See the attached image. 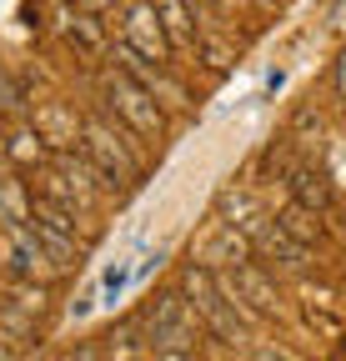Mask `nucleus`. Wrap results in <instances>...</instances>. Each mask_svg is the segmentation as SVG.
Returning <instances> with one entry per match:
<instances>
[{"instance_id":"1","label":"nucleus","mask_w":346,"mask_h":361,"mask_svg":"<svg viewBox=\"0 0 346 361\" xmlns=\"http://www.w3.org/2000/svg\"><path fill=\"white\" fill-rule=\"evenodd\" d=\"M101 186H106V176L91 166L85 151H56L46 166V196L75 216H91L101 206Z\"/></svg>"},{"instance_id":"2","label":"nucleus","mask_w":346,"mask_h":361,"mask_svg":"<svg viewBox=\"0 0 346 361\" xmlns=\"http://www.w3.org/2000/svg\"><path fill=\"white\" fill-rule=\"evenodd\" d=\"M186 301H191V311L201 316V326L206 331H216L226 346H246L251 336H246V322L236 316V306L226 301V291H221V281H216V271L211 266H186Z\"/></svg>"},{"instance_id":"3","label":"nucleus","mask_w":346,"mask_h":361,"mask_svg":"<svg viewBox=\"0 0 346 361\" xmlns=\"http://www.w3.org/2000/svg\"><path fill=\"white\" fill-rule=\"evenodd\" d=\"M80 151L91 156V166L106 176V186H136L141 180V156H136V141H125L121 130H111L106 121H85L80 126Z\"/></svg>"},{"instance_id":"4","label":"nucleus","mask_w":346,"mask_h":361,"mask_svg":"<svg viewBox=\"0 0 346 361\" xmlns=\"http://www.w3.org/2000/svg\"><path fill=\"white\" fill-rule=\"evenodd\" d=\"M101 96L116 111V121H125V130H136V135H161L166 130V106L151 96L146 85H136L125 71H116V75L101 80Z\"/></svg>"},{"instance_id":"5","label":"nucleus","mask_w":346,"mask_h":361,"mask_svg":"<svg viewBox=\"0 0 346 361\" xmlns=\"http://www.w3.org/2000/svg\"><path fill=\"white\" fill-rule=\"evenodd\" d=\"M196 326H201V316L191 311L186 291H166L146 311V341L156 351H191L196 346Z\"/></svg>"},{"instance_id":"6","label":"nucleus","mask_w":346,"mask_h":361,"mask_svg":"<svg viewBox=\"0 0 346 361\" xmlns=\"http://www.w3.org/2000/svg\"><path fill=\"white\" fill-rule=\"evenodd\" d=\"M216 281H221V291H226V301L236 306V316L251 326L256 316H276V286L261 276V271H256L251 261H241V266H221L216 271Z\"/></svg>"},{"instance_id":"7","label":"nucleus","mask_w":346,"mask_h":361,"mask_svg":"<svg viewBox=\"0 0 346 361\" xmlns=\"http://www.w3.org/2000/svg\"><path fill=\"white\" fill-rule=\"evenodd\" d=\"M0 266H6L11 276H20V281H35V276H51V271H56V261L46 256L40 236L30 231V221L0 226Z\"/></svg>"},{"instance_id":"8","label":"nucleus","mask_w":346,"mask_h":361,"mask_svg":"<svg viewBox=\"0 0 346 361\" xmlns=\"http://www.w3.org/2000/svg\"><path fill=\"white\" fill-rule=\"evenodd\" d=\"M246 241H251V251H261V256L276 261L281 271H307V246H301L281 221L251 216V221H246Z\"/></svg>"},{"instance_id":"9","label":"nucleus","mask_w":346,"mask_h":361,"mask_svg":"<svg viewBox=\"0 0 346 361\" xmlns=\"http://www.w3.org/2000/svg\"><path fill=\"white\" fill-rule=\"evenodd\" d=\"M111 61H121V71L131 75L136 85H146V90H151V96H156L161 106H171V111H181V106H186V85H176L171 75L151 71V66H146V56H141V51H131L125 40H116V45H111Z\"/></svg>"},{"instance_id":"10","label":"nucleus","mask_w":346,"mask_h":361,"mask_svg":"<svg viewBox=\"0 0 346 361\" xmlns=\"http://www.w3.org/2000/svg\"><path fill=\"white\" fill-rule=\"evenodd\" d=\"M121 40L131 45V51H141L146 61H166L171 56V40H166L161 20L151 11V0H141V6H131V11L121 16Z\"/></svg>"},{"instance_id":"11","label":"nucleus","mask_w":346,"mask_h":361,"mask_svg":"<svg viewBox=\"0 0 346 361\" xmlns=\"http://www.w3.org/2000/svg\"><path fill=\"white\" fill-rule=\"evenodd\" d=\"M151 11L171 40V51H196V40H201V25H196V11L186 6V0H151Z\"/></svg>"},{"instance_id":"12","label":"nucleus","mask_w":346,"mask_h":361,"mask_svg":"<svg viewBox=\"0 0 346 361\" xmlns=\"http://www.w3.org/2000/svg\"><path fill=\"white\" fill-rule=\"evenodd\" d=\"M286 186H291L296 206H307L311 216H316V211H331V186H326V171H311V166H296Z\"/></svg>"},{"instance_id":"13","label":"nucleus","mask_w":346,"mask_h":361,"mask_svg":"<svg viewBox=\"0 0 346 361\" xmlns=\"http://www.w3.org/2000/svg\"><path fill=\"white\" fill-rule=\"evenodd\" d=\"M66 30H70V40H80V45H85V51H106V30H101V20H96L91 11L66 16Z\"/></svg>"},{"instance_id":"14","label":"nucleus","mask_w":346,"mask_h":361,"mask_svg":"<svg viewBox=\"0 0 346 361\" xmlns=\"http://www.w3.org/2000/svg\"><path fill=\"white\" fill-rule=\"evenodd\" d=\"M40 141H46L40 130H16L6 151H11V156H16L20 166H30V161H46V146H40Z\"/></svg>"},{"instance_id":"15","label":"nucleus","mask_w":346,"mask_h":361,"mask_svg":"<svg viewBox=\"0 0 346 361\" xmlns=\"http://www.w3.org/2000/svg\"><path fill=\"white\" fill-rule=\"evenodd\" d=\"M276 221L286 226V231H291V236H296L301 246H307V241L316 236V221H311V211H307V206H286V211H281Z\"/></svg>"},{"instance_id":"16","label":"nucleus","mask_w":346,"mask_h":361,"mask_svg":"<svg viewBox=\"0 0 346 361\" xmlns=\"http://www.w3.org/2000/svg\"><path fill=\"white\" fill-rule=\"evenodd\" d=\"M0 111H20V90H11L6 75H0Z\"/></svg>"},{"instance_id":"17","label":"nucleus","mask_w":346,"mask_h":361,"mask_svg":"<svg viewBox=\"0 0 346 361\" xmlns=\"http://www.w3.org/2000/svg\"><path fill=\"white\" fill-rule=\"evenodd\" d=\"M246 361H291V356H286V351H276V346H256Z\"/></svg>"},{"instance_id":"18","label":"nucleus","mask_w":346,"mask_h":361,"mask_svg":"<svg viewBox=\"0 0 346 361\" xmlns=\"http://www.w3.org/2000/svg\"><path fill=\"white\" fill-rule=\"evenodd\" d=\"M201 6H211V11H221V16H236V11H241V0H201Z\"/></svg>"},{"instance_id":"19","label":"nucleus","mask_w":346,"mask_h":361,"mask_svg":"<svg viewBox=\"0 0 346 361\" xmlns=\"http://www.w3.org/2000/svg\"><path fill=\"white\" fill-rule=\"evenodd\" d=\"M156 361H191L186 351H156Z\"/></svg>"},{"instance_id":"20","label":"nucleus","mask_w":346,"mask_h":361,"mask_svg":"<svg viewBox=\"0 0 346 361\" xmlns=\"http://www.w3.org/2000/svg\"><path fill=\"white\" fill-rule=\"evenodd\" d=\"M336 90L346 96V56H341V66H336Z\"/></svg>"},{"instance_id":"21","label":"nucleus","mask_w":346,"mask_h":361,"mask_svg":"<svg viewBox=\"0 0 346 361\" xmlns=\"http://www.w3.org/2000/svg\"><path fill=\"white\" fill-rule=\"evenodd\" d=\"M0 361H16V351H11V341L0 336Z\"/></svg>"},{"instance_id":"22","label":"nucleus","mask_w":346,"mask_h":361,"mask_svg":"<svg viewBox=\"0 0 346 361\" xmlns=\"http://www.w3.org/2000/svg\"><path fill=\"white\" fill-rule=\"evenodd\" d=\"M91 6H96V0H91Z\"/></svg>"}]
</instances>
